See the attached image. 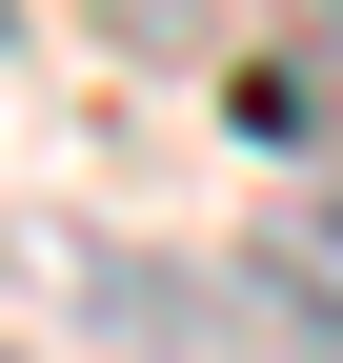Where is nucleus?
I'll list each match as a JSON object with an SVG mask.
<instances>
[{
    "label": "nucleus",
    "instance_id": "f257e3e1",
    "mask_svg": "<svg viewBox=\"0 0 343 363\" xmlns=\"http://www.w3.org/2000/svg\"><path fill=\"white\" fill-rule=\"evenodd\" d=\"M242 262H263V283H283V303H303V323L343 343V182H303V202H283V222H263Z\"/></svg>",
    "mask_w": 343,
    "mask_h": 363
},
{
    "label": "nucleus",
    "instance_id": "f03ea898",
    "mask_svg": "<svg viewBox=\"0 0 343 363\" xmlns=\"http://www.w3.org/2000/svg\"><path fill=\"white\" fill-rule=\"evenodd\" d=\"M101 21L142 40V61H223V81L263 61V0H101Z\"/></svg>",
    "mask_w": 343,
    "mask_h": 363
},
{
    "label": "nucleus",
    "instance_id": "7ed1b4c3",
    "mask_svg": "<svg viewBox=\"0 0 343 363\" xmlns=\"http://www.w3.org/2000/svg\"><path fill=\"white\" fill-rule=\"evenodd\" d=\"M0 40H21V21H0Z\"/></svg>",
    "mask_w": 343,
    "mask_h": 363
}]
</instances>
